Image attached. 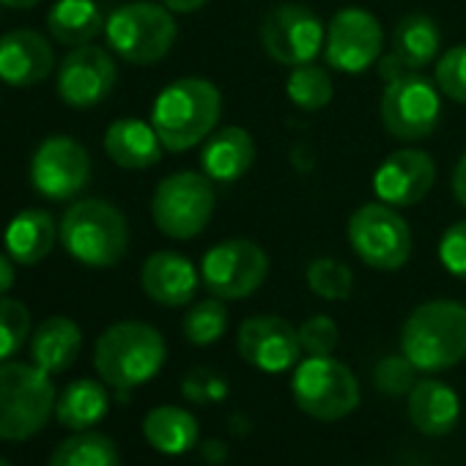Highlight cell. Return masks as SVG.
Here are the masks:
<instances>
[{"label":"cell","mask_w":466,"mask_h":466,"mask_svg":"<svg viewBox=\"0 0 466 466\" xmlns=\"http://www.w3.org/2000/svg\"><path fill=\"white\" fill-rule=\"evenodd\" d=\"M291 395L308 417L335 422L360 406V381L335 357H308L294 368Z\"/></svg>","instance_id":"9c48e42d"},{"label":"cell","mask_w":466,"mask_h":466,"mask_svg":"<svg viewBox=\"0 0 466 466\" xmlns=\"http://www.w3.org/2000/svg\"><path fill=\"white\" fill-rule=\"evenodd\" d=\"M376 72H379V77H381L384 86H387V83L403 80V77H409V75H414V72H420V69H414L406 58H400L395 50H390V53H381V58L376 61Z\"/></svg>","instance_id":"f35d334b"},{"label":"cell","mask_w":466,"mask_h":466,"mask_svg":"<svg viewBox=\"0 0 466 466\" xmlns=\"http://www.w3.org/2000/svg\"><path fill=\"white\" fill-rule=\"evenodd\" d=\"M140 286L151 302L165 308H184L198 294L200 272L187 256H178L173 250H159L143 261Z\"/></svg>","instance_id":"d6986e66"},{"label":"cell","mask_w":466,"mask_h":466,"mask_svg":"<svg viewBox=\"0 0 466 466\" xmlns=\"http://www.w3.org/2000/svg\"><path fill=\"white\" fill-rule=\"evenodd\" d=\"M47 466H121V455L110 436L99 431H75L53 450Z\"/></svg>","instance_id":"f1b7e54d"},{"label":"cell","mask_w":466,"mask_h":466,"mask_svg":"<svg viewBox=\"0 0 466 466\" xmlns=\"http://www.w3.org/2000/svg\"><path fill=\"white\" fill-rule=\"evenodd\" d=\"M0 466H12V463H9L6 458H0Z\"/></svg>","instance_id":"ee69618b"},{"label":"cell","mask_w":466,"mask_h":466,"mask_svg":"<svg viewBox=\"0 0 466 466\" xmlns=\"http://www.w3.org/2000/svg\"><path fill=\"white\" fill-rule=\"evenodd\" d=\"M83 349V329L66 316L45 319L31 335V360L45 373L56 376L75 365Z\"/></svg>","instance_id":"cb8c5ba5"},{"label":"cell","mask_w":466,"mask_h":466,"mask_svg":"<svg viewBox=\"0 0 466 466\" xmlns=\"http://www.w3.org/2000/svg\"><path fill=\"white\" fill-rule=\"evenodd\" d=\"M17 283V272H15V261L12 256H0V297H6Z\"/></svg>","instance_id":"60d3db41"},{"label":"cell","mask_w":466,"mask_h":466,"mask_svg":"<svg viewBox=\"0 0 466 466\" xmlns=\"http://www.w3.org/2000/svg\"><path fill=\"white\" fill-rule=\"evenodd\" d=\"M373 384L381 395H390V398L409 395L411 387L417 384V368L409 362V357L403 351L387 354L373 368Z\"/></svg>","instance_id":"836d02e7"},{"label":"cell","mask_w":466,"mask_h":466,"mask_svg":"<svg viewBox=\"0 0 466 466\" xmlns=\"http://www.w3.org/2000/svg\"><path fill=\"white\" fill-rule=\"evenodd\" d=\"M384 50V28L376 15L368 9H340L329 25L324 39V61L340 75H362L368 72Z\"/></svg>","instance_id":"4fadbf2b"},{"label":"cell","mask_w":466,"mask_h":466,"mask_svg":"<svg viewBox=\"0 0 466 466\" xmlns=\"http://www.w3.org/2000/svg\"><path fill=\"white\" fill-rule=\"evenodd\" d=\"M91 181L86 146L66 135H50L31 157V184L47 200H72Z\"/></svg>","instance_id":"5bb4252c"},{"label":"cell","mask_w":466,"mask_h":466,"mask_svg":"<svg viewBox=\"0 0 466 466\" xmlns=\"http://www.w3.org/2000/svg\"><path fill=\"white\" fill-rule=\"evenodd\" d=\"M450 189H452V198L466 208V151L455 162V170H452V178H450Z\"/></svg>","instance_id":"ab89813d"},{"label":"cell","mask_w":466,"mask_h":466,"mask_svg":"<svg viewBox=\"0 0 466 466\" xmlns=\"http://www.w3.org/2000/svg\"><path fill=\"white\" fill-rule=\"evenodd\" d=\"M461 417V400L452 387L436 379L417 381L409 392V420L425 436H447Z\"/></svg>","instance_id":"603a6c76"},{"label":"cell","mask_w":466,"mask_h":466,"mask_svg":"<svg viewBox=\"0 0 466 466\" xmlns=\"http://www.w3.org/2000/svg\"><path fill=\"white\" fill-rule=\"evenodd\" d=\"M222 116V94L203 77H181L165 86L151 105V127L165 151H189L217 129Z\"/></svg>","instance_id":"6da1fadb"},{"label":"cell","mask_w":466,"mask_h":466,"mask_svg":"<svg viewBox=\"0 0 466 466\" xmlns=\"http://www.w3.org/2000/svg\"><path fill=\"white\" fill-rule=\"evenodd\" d=\"M239 357L261 373H286L299 365V329L283 316H250L237 332Z\"/></svg>","instance_id":"9a60e30c"},{"label":"cell","mask_w":466,"mask_h":466,"mask_svg":"<svg viewBox=\"0 0 466 466\" xmlns=\"http://www.w3.org/2000/svg\"><path fill=\"white\" fill-rule=\"evenodd\" d=\"M267 278L269 256L253 239H225L200 261V286L222 302L253 297Z\"/></svg>","instance_id":"30bf717a"},{"label":"cell","mask_w":466,"mask_h":466,"mask_svg":"<svg viewBox=\"0 0 466 466\" xmlns=\"http://www.w3.org/2000/svg\"><path fill=\"white\" fill-rule=\"evenodd\" d=\"M439 261L441 267L466 283V219L452 222L439 239Z\"/></svg>","instance_id":"8d00e7d4"},{"label":"cell","mask_w":466,"mask_h":466,"mask_svg":"<svg viewBox=\"0 0 466 466\" xmlns=\"http://www.w3.org/2000/svg\"><path fill=\"white\" fill-rule=\"evenodd\" d=\"M346 239L354 256L376 272H398L411 258V230L400 211L373 200L360 206L346 225Z\"/></svg>","instance_id":"ba28073f"},{"label":"cell","mask_w":466,"mask_h":466,"mask_svg":"<svg viewBox=\"0 0 466 466\" xmlns=\"http://www.w3.org/2000/svg\"><path fill=\"white\" fill-rule=\"evenodd\" d=\"M58 239H61L58 222L45 208L20 211L17 217H12V222L6 225V233H4L6 253L20 267H36L39 261H45L53 253Z\"/></svg>","instance_id":"44dd1931"},{"label":"cell","mask_w":466,"mask_h":466,"mask_svg":"<svg viewBox=\"0 0 466 466\" xmlns=\"http://www.w3.org/2000/svg\"><path fill=\"white\" fill-rule=\"evenodd\" d=\"M338 340H340V332L329 316H310L299 327V343L308 357H332V351L338 349Z\"/></svg>","instance_id":"d590c367"},{"label":"cell","mask_w":466,"mask_h":466,"mask_svg":"<svg viewBox=\"0 0 466 466\" xmlns=\"http://www.w3.org/2000/svg\"><path fill=\"white\" fill-rule=\"evenodd\" d=\"M400 351L422 373H439L466 360V305L431 299L417 305L400 329Z\"/></svg>","instance_id":"7a4b0ae2"},{"label":"cell","mask_w":466,"mask_h":466,"mask_svg":"<svg viewBox=\"0 0 466 466\" xmlns=\"http://www.w3.org/2000/svg\"><path fill=\"white\" fill-rule=\"evenodd\" d=\"M36 4H42V0H0V6L17 9V12H23V9H34Z\"/></svg>","instance_id":"7bdbcfd3"},{"label":"cell","mask_w":466,"mask_h":466,"mask_svg":"<svg viewBox=\"0 0 466 466\" xmlns=\"http://www.w3.org/2000/svg\"><path fill=\"white\" fill-rule=\"evenodd\" d=\"M105 17L96 0H58L47 12V31L58 45L83 47L105 31Z\"/></svg>","instance_id":"4316f807"},{"label":"cell","mask_w":466,"mask_h":466,"mask_svg":"<svg viewBox=\"0 0 466 466\" xmlns=\"http://www.w3.org/2000/svg\"><path fill=\"white\" fill-rule=\"evenodd\" d=\"M225 329H228V310L225 302L217 297L195 302L181 321V332L192 346H211L225 335Z\"/></svg>","instance_id":"4dcf8cb0"},{"label":"cell","mask_w":466,"mask_h":466,"mask_svg":"<svg viewBox=\"0 0 466 466\" xmlns=\"http://www.w3.org/2000/svg\"><path fill=\"white\" fill-rule=\"evenodd\" d=\"M56 387L50 373L34 362H0V439L25 441L45 431L56 414Z\"/></svg>","instance_id":"5b68a950"},{"label":"cell","mask_w":466,"mask_h":466,"mask_svg":"<svg viewBox=\"0 0 466 466\" xmlns=\"http://www.w3.org/2000/svg\"><path fill=\"white\" fill-rule=\"evenodd\" d=\"M214 206V181L203 170H178L157 184L151 195V219L162 237L187 242L208 228Z\"/></svg>","instance_id":"52a82bcc"},{"label":"cell","mask_w":466,"mask_h":466,"mask_svg":"<svg viewBox=\"0 0 466 466\" xmlns=\"http://www.w3.org/2000/svg\"><path fill=\"white\" fill-rule=\"evenodd\" d=\"M110 395L105 381L94 379H77L64 387V392L56 400V417L69 431H91L107 417Z\"/></svg>","instance_id":"d4e9b609"},{"label":"cell","mask_w":466,"mask_h":466,"mask_svg":"<svg viewBox=\"0 0 466 466\" xmlns=\"http://www.w3.org/2000/svg\"><path fill=\"white\" fill-rule=\"evenodd\" d=\"M305 280H308V289L319 299H327V302H343L354 291V275H351L349 264H343L338 258L310 261L305 269Z\"/></svg>","instance_id":"1f68e13d"},{"label":"cell","mask_w":466,"mask_h":466,"mask_svg":"<svg viewBox=\"0 0 466 466\" xmlns=\"http://www.w3.org/2000/svg\"><path fill=\"white\" fill-rule=\"evenodd\" d=\"M143 436L162 455H184L198 444L200 428L195 414H189L187 409L157 406L143 420Z\"/></svg>","instance_id":"484cf974"},{"label":"cell","mask_w":466,"mask_h":466,"mask_svg":"<svg viewBox=\"0 0 466 466\" xmlns=\"http://www.w3.org/2000/svg\"><path fill=\"white\" fill-rule=\"evenodd\" d=\"M58 233L64 250L88 269H110L129 250L127 217L102 198L72 203L58 222Z\"/></svg>","instance_id":"277c9868"},{"label":"cell","mask_w":466,"mask_h":466,"mask_svg":"<svg viewBox=\"0 0 466 466\" xmlns=\"http://www.w3.org/2000/svg\"><path fill=\"white\" fill-rule=\"evenodd\" d=\"M167 357L165 338L146 321H118L107 327L94 346V368L99 379L121 395L151 381Z\"/></svg>","instance_id":"3957f363"},{"label":"cell","mask_w":466,"mask_h":466,"mask_svg":"<svg viewBox=\"0 0 466 466\" xmlns=\"http://www.w3.org/2000/svg\"><path fill=\"white\" fill-rule=\"evenodd\" d=\"M261 47L280 66H302L313 64L319 53H324L327 25L302 4H280L261 23Z\"/></svg>","instance_id":"7c38bea8"},{"label":"cell","mask_w":466,"mask_h":466,"mask_svg":"<svg viewBox=\"0 0 466 466\" xmlns=\"http://www.w3.org/2000/svg\"><path fill=\"white\" fill-rule=\"evenodd\" d=\"M256 162V140L242 127H222L214 129L200 151L203 173L217 184L239 181Z\"/></svg>","instance_id":"ffe728a7"},{"label":"cell","mask_w":466,"mask_h":466,"mask_svg":"<svg viewBox=\"0 0 466 466\" xmlns=\"http://www.w3.org/2000/svg\"><path fill=\"white\" fill-rule=\"evenodd\" d=\"M56 69V53L47 36L31 28L0 36V80L12 88H34Z\"/></svg>","instance_id":"ac0fdd59"},{"label":"cell","mask_w":466,"mask_h":466,"mask_svg":"<svg viewBox=\"0 0 466 466\" xmlns=\"http://www.w3.org/2000/svg\"><path fill=\"white\" fill-rule=\"evenodd\" d=\"M162 140L151 121L140 118H118L107 127L105 132V154L110 157L113 165L124 170H146L159 165L162 159Z\"/></svg>","instance_id":"7402d4cb"},{"label":"cell","mask_w":466,"mask_h":466,"mask_svg":"<svg viewBox=\"0 0 466 466\" xmlns=\"http://www.w3.org/2000/svg\"><path fill=\"white\" fill-rule=\"evenodd\" d=\"M159 4L165 9H170L173 15H192V12L203 9L208 0H159Z\"/></svg>","instance_id":"b9f144b4"},{"label":"cell","mask_w":466,"mask_h":466,"mask_svg":"<svg viewBox=\"0 0 466 466\" xmlns=\"http://www.w3.org/2000/svg\"><path fill=\"white\" fill-rule=\"evenodd\" d=\"M181 392L192 403H217L228 395V381L208 368H195L184 376Z\"/></svg>","instance_id":"74e56055"},{"label":"cell","mask_w":466,"mask_h":466,"mask_svg":"<svg viewBox=\"0 0 466 466\" xmlns=\"http://www.w3.org/2000/svg\"><path fill=\"white\" fill-rule=\"evenodd\" d=\"M107 47L135 66L159 64L176 45L178 28L173 12L151 0H132L118 6L105 23Z\"/></svg>","instance_id":"8992f818"},{"label":"cell","mask_w":466,"mask_h":466,"mask_svg":"<svg viewBox=\"0 0 466 466\" xmlns=\"http://www.w3.org/2000/svg\"><path fill=\"white\" fill-rule=\"evenodd\" d=\"M379 113L390 137L403 143L425 140L441 121V91L433 80L414 72L384 86Z\"/></svg>","instance_id":"8fae6325"},{"label":"cell","mask_w":466,"mask_h":466,"mask_svg":"<svg viewBox=\"0 0 466 466\" xmlns=\"http://www.w3.org/2000/svg\"><path fill=\"white\" fill-rule=\"evenodd\" d=\"M118 83V66L113 56L102 47L83 45L61 61L58 69V96L75 110H88L102 105Z\"/></svg>","instance_id":"2e32d148"},{"label":"cell","mask_w":466,"mask_h":466,"mask_svg":"<svg viewBox=\"0 0 466 466\" xmlns=\"http://www.w3.org/2000/svg\"><path fill=\"white\" fill-rule=\"evenodd\" d=\"M31 338V310L12 297H0V362L12 360Z\"/></svg>","instance_id":"d6a6232c"},{"label":"cell","mask_w":466,"mask_h":466,"mask_svg":"<svg viewBox=\"0 0 466 466\" xmlns=\"http://www.w3.org/2000/svg\"><path fill=\"white\" fill-rule=\"evenodd\" d=\"M436 184V162L422 148H400L384 157L373 173V192L395 208L417 206Z\"/></svg>","instance_id":"e0dca14e"},{"label":"cell","mask_w":466,"mask_h":466,"mask_svg":"<svg viewBox=\"0 0 466 466\" xmlns=\"http://www.w3.org/2000/svg\"><path fill=\"white\" fill-rule=\"evenodd\" d=\"M433 83L441 91V96L466 105V45L441 53L433 69Z\"/></svg>","instance_id":"e575fe53"},{"label":"cell","mask_w":466,"mask_h":466,"mask_svg":"<svg viewBox=\"0 0 466 466\" xmlns=\"http://www.w3.org/2000/svg\"><path fill=\"white\" fill-rule=\"evenodd\" d=\"M392 50L414 69L433 64L441 53V28L428 15H406L392 28Z\"/></svg>","instance_id":"83f0119b"},{"label":"cell","mask_w":466,"mask_h":466,"mask_svg":"<svg viewBox=\"0 0 466 466\" xmlns=\"http://www.w3.org/2000/svg\"><path fill=\"white\" fill-rule=\"evenodd\" d=\"M286 96L291 99L294 107L305 110V113H319L324 110L332 96H335V86L327 69L316 66V64H302L294 66L289 80H286Z\"/></svg>","instance_id":"f546056e"}]
</instances>
